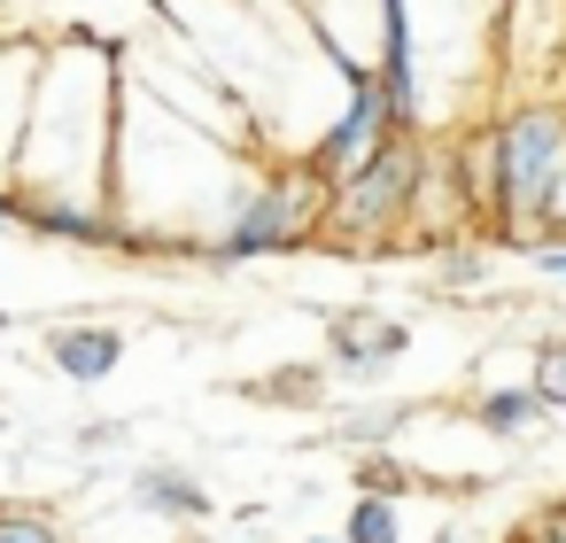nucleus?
Returning a JSON list of instances; mask_svg holds the SVG:
<instances>
[{"instance_id": "nucleus-18", "label": "nucleus", "mask_w": 566, "mask_h": 543, "mask_svg": "<svg viewBox=\"0 0 566 543\" xmlns=\"http://www.w3.org/2000/svg\"><path fill=\"white\" fill-rule=\"evenodd\" d=\"M9 226H24V218H17V202H9V195H0V233H9Z\"/></svg>"}, {"instance_id": "nucleus-4", "label": "nucleus", "mask_w": 566, "mask_h": 543, "mask_svg": "<svg viewBox=\"0 0 566 543\" xmlns=\"http://www.w3.org/2000/svg\"><path fill=\"white\" fill-rule=\"evenodd\" d=\"M342 79H349V109H342V117L326 125V140L303 156V164H311L326 187H334V179H349V171H357V164H365V156H373V148L396 133V125H388V102H380V79H373V63H349Z\"/></svg>"}, {"instance_id": "nucleus-8", "label": "nucleus", "mask_w": 566, "mask_h": 543, "mask_svg": "<svg viewBox=\"0 0 566 543\" xmlns=\"http://www.w3.org/2000/svg\"><path fill=\"white\" fill-rule=\"evenodd\" d=\"M140 504H148V512H179V520H202V512H210V497H202L187 473H171V466H148V473H140Z\"/></svg>"}, {"instance_id": "nucleus-10", "label": "nucleus", "mask_w": 566, "mask_h": 543, "mask_svg": "<svg viewBox=\"0 0 566 543\" xmlns=\"http://www.w3.org/2000/svg\"><path fill=\"white\" fill-rule=\"evenodd\" d=\"M535 396H543L551 411H566V334H551V342L535 349Z\"/></svg>"}, {"instance_id": "nucleus-3", "label": "nucleus", "mask_w": 566, "mask_h": 543, "mask_svg": "<svg viewBox=\"0 0 566 543\" xmlns=\"http://www.w3.org/2000/svg\"><path fill=\"white\" fill-rule=\"evenodd\" d=\"M318 226H326V179H318L311 164H295V171H280V179H264V187L249 195V210L226 226L218 257H226V264L280 257V249H303Z\"/></svg>"}, {"instance_id": "nucleus-15", "label": "nucleus", "mask_w": 566, "mask_h": 543, "mask_svg": "<svg viewBox=\"0 0 566 543\" xmlns=\"http://www.w3.org/2000/svg\"><path fill=\"white\" fill-rule=\"evenodd\" d=\"M0 543H55V528L32 512H0Z\"/></svg>"}, {"instance_id": "nucleus-7", "label": "nucleus", "mask_w": 566, "mask_h": 543, "mask_svg": "<svg viewBox=\"0 0 566 543\" xmlns=\"http://www.w3.org/2000/svg\"><path fill=\"white\" fill-rule=\"evenodd\" d=\"M543 411H551V404L535 396V380H520V388H481V396H473V419H481L489 435H527Z\"/></svg>"}, {"instance_id": "nucleus-19", "label": "nucleus", "mask_w": 566, "mask_h": 543, "mask_svg": "<svg viewBox=\"0 0 566 543\" xmlns=\"http://www.w3.org/2000/svg\"><path fill=\"white\" fill-rule=\"evenodd\" d=\"M342 543H349V535H342Z\"/></svg>"}, {"instance_id": "nucleus-11", "label": "nucleus", "mask_w": 566, "mask_h": 543, "mask_svg": "<svg viewBox=\"0 0 566 543\" xmlns=\"http://www.w3.org/2000/svg\"><path fill=\"white\" fill-rule=\"evenodd\" d=\"M318 388H326V380H318L311 365H295V380H264V388H249V396H272V404H318Z\"/></svg>"}, {"instance_id": "nucleus-13", "label": "nucleus", "mask_w": 566, "mask_h": 543, "mask_svg": "<svg viewBox=\"0 0 566 543\" xmlns=\"http://www.w3.org/2000/svg\"><path fill=\"white\" fill-rule=\"evenodd\" d=\"M520 543H566V497H551L543 512H527V528H520Z\"/></svg>"}, {"instance_id": "nucleus-5", "label": "nucleus", "mask_w": 566, "mask_h": 543, "mask_svg": "<svg viewBox=\"0 0 566 543\" xmlns=\"http://www.w3.org/2000/svg\"><path fill=\"white\" fill-rule=\"evenodd\" d=\"M403 342H411V326L403 319H388V311H334L326 319V349H334V365L342 373H388L396 357H403Z\"/></svg>"}, {"instance_id": "nucleus-17", "label": "nucleus", "mask_w": 566, "mask_h": 543, "mask_svg": "<svg viewBox=\"0 0 566 543\" xmlns=\"http://www.w3.org/2000/svg\"><path fill=\"white\" fill-rule=\"evenodd\" d=\"M527 257H535V272H551V280H566V241H535Z\"/></svg>"}, {"instance_id": "nucleus-9", "label": "nucleus", "mask_w": 566, "mask_h": 543, "mask_svg": "<svg viewBox=\"0 0 566 543\" xmlns=\"http://www.w3.org/2000/svg\"><path fill=\"white\" fill-rule=\"evenodd\" d=\"M349 543H403V520H396V504L365 489V497L349 504Z\"/></svg>"}, {"instance_id": "nucleus-6", "label": "nucleus", "mask_w": 566, "mask_h": 543, "mask_svg": "<svg viewBox=\"0 0 566 543\" xmlns=\"http://www.w3.org/2000/svg\"><path fill=\"white\" fill-rule=\"evenodd\" d=\"M48 357H55L71 380H109L117 357H125V334H117V326H55V334H48Z\"/></svg>"}, {"instance_id": "nucleus-14", "label": "nucleus", "mask_w": 566, "mask_h": 543, "mask_svg": "<svg viewBox=\"0 0 566 543\" xmlns=\"http://www.w3.org/2000/svg\"><path fill=\"white\" fill-rule=\"evenodd\" d=\"M396 419H403L396 404H388V411H357V419H342V442H388Z\"/></svg>"}, {"instance_id": "nucleus-12", "label": "nucleus", "mask_w": 566, "mask_h": 543, "mask_svg": "<svg viewBox=\"0 0 566 543\" xmlns=\"http://www.w3.org/2000/svg\"><path fill=\"white\" fill-rule=\"evenodd\" d=\"M442 280H450V288H481V280H489V257H481V249H465V241H458V249H450V257H442Z\"/></svg>"}, {"instance_id": "nucleus-1", "label": "nucleus", "mask_w": 566, "mask_h": 543, "mask_svg": "<svg viewBox=\"0 0 566 543\" xmlns=\"http://www.w3.org/2000/svg\"><path fill=\"white\" fill-rule=\"evenodd\" d=\"M566 171V109L558 102H520L489 125V218L512 241L543 233V195Z\"/></svg>"}, {"instance_id": "nucleus-2", "label": "nucleus", "mask_w": 566, "mask_h": 543, "mask_svg": "<svg viewBox=\"0 0 566 543\" xmlns=\"http://www.w3.org/2000/svg\"><path fill=\"white\" fill-rule=\"evenodd\" d=\"M419 195H427V156H419L411 133H388L349 179L326 187V226L318 233H334V241H388V233H403Z\"/></svg>"}, {"instance_id": "nucleus-16", "label": "nucleus", "mask_w": 566, "mask_h": 543, "mask_svg": "<svg viewBox=\"0 0 566 543\" xmlns=\"http://www.w3.org/2000/svg\"><path fill=\"white\" fill-rule=\"evenodd\" d=\"M365 489H373V497L403 489V466H388V458H365Z\"/></svg>"}]
</instances>
